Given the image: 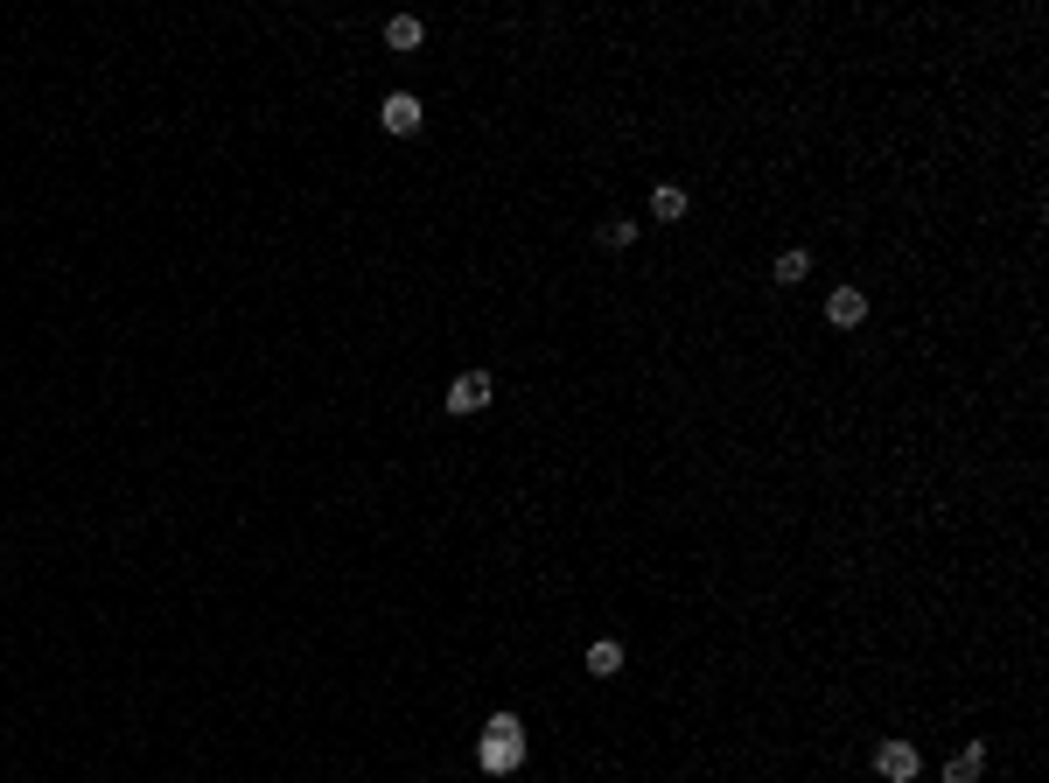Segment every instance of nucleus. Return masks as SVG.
I'll use <instances>...</instances> for the list:
<instances>
[{"label":"nucleus","instance_id":"nucleus-5","mask_svg":"<svg viewBox=\"0 0 1049 783\" xmlns=\"http://www.w3.org/2000/svg\"><path fill=\"white\" fill-rule=\"evenodd\" d=\"M874 776L909 783V776H917V749H909V741H882V749H874Z\"/></svg>","mask_w":1049,"mask_h":783},{"label":"nucleus","instance_id":"nucleus-7","mask_svg":"<svg viewBox=\"0 0 1049 783\" xmlns=\"http://www.w3.org/2000/svg\"><path fill=\"white\" fill-rule=\"evenodd\" d=\"M685 203H693V197H685L679 182H658V189H651V217H665V224H679Z\"/></svg>","mask_w":1049,"mask_h":783},{"label":"nucleus","instance_id":"nucleus-4","mask_svg":"<svg viewBox=\"0 0 1049 783\" xmlns=\"http://www.w3.org/2000/svg\"><path fill=\"white\" fill-rule=\"evenodd\" d=\"M826 322H833V329H861V322H868V294L861 288H833L826 294Z\"/></svg>","mask_w":1049,"mask_h":783},{"label":"nucleus","instance_id":"nucleus-6","mask_svg":"<svg viewBox=\"0 0 1049 783\" xmlns=\"http://www.w3.org/2000/svg\"><path fill=\"white\" fill-rule=\"evenodd\" d=\"M980 776H986V741H966V749L945 762V783H980Z\"/></svg>","mask_w":1049,"mask_h":783},{"label":"nucleus","instance_id":"nucleus-2","mask_svg":"<svg viewBox=\"0 0 1049 783\" xmlns=\"http://www.w3.org/2000/svg\"><path fill=\"white\" fill-rule=\"evenodd\" d=\"M490 399H498V378H490V371H462L448 385V413H483Z\"/></svg>","mask_w":1049,"mask_h":783},{"label":"nucleus","instance_id":"nucleus-1","mask_svg":"<svg viewBox=\"0 0 1049 783\" xmlns=\"http://www.w3.org/2000/svg\"><path fill=\"white\" fill-rule=\"evenodd\" d=\"M476 762H483L490 776H511L525 762V720L518 714H490L483 720V741H476Z\"/></svg>","mask_w":1049,"mask_h":783},{"label":"nucleus","instance_id":"nucleus-10","mask_svg":"<svg viewBox=\"0 0 1049 783\" xmlns=\"http://www.w3.org/2000/svg\"><path fill=\"white\" fill-rule=\"evenodd\" d=\"M595 245L623 253V245H637V224H629V217H609V224H595Z\"/></svg>","mask_w":1049,"mask_h":783},{"label":"nucleus","instance_id":"nucleus-11","mask_svg":"<svg viewBox=\"0 0 1049 783\" xmlns=\"http://www.w3.org/2000/svg\"><path fill=\"white\" fill-rule=\"evenodd\" d=\"M805 273H812V253H797V245H791V253H777V280H784V288H791V280H805Z\"/></svg>","mask_w":1049,"mask_h":783},{"label":"nucleus","instance_id":"nucleus-8","mask_svg":"<svg viewBox=\"0 0 1049 783\" xmlns=\"http://www.w3.org/2000/svg\"><path fill=\"white\" fill-rule=\"evenodd\" d=\"M588 672H595V679H616V672H623V644H609V637L588 644Z\"/></svg>","mask_w":1049,"mask_h":783},{"label":"nucleus","instance_id":"nucleus-3","mask_svg":"<svg viewBox=\"0 0 1049 783\" xmlns=\"http://www.w3.org/2000/svg\"><path fill=\"white\" fill-rule=\"evenodd\" d=\"M420 120H427V105H420L413 91H392V99L378 105V126L386 133H420Z\"/></svg>","mask_w":1049,"mask_h":783},{"label":"nucleus","instance_id":"nucleus-9","mask_svg":"<svg viewBox=\"0 0 1049 783\" xmlns=\"http://www.w3.org/2000/svg\"><path fill=\"white\" fill-rule=\"evenodd\" d=\"M420 35H427V29H420V14H392V22H386V43L392 49H420Z\"/></svg>","mask_w":1049,"mask_h":783}]
</instances>
